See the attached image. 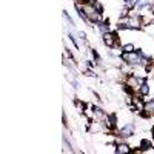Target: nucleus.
Wrapping results in <instances>:
<instances>
[{"label": "nucleus", "mask_w": 154, "mask_h": 154, "mask_svg": "<svg viewBox=\"0 0 154 154\" xmlns=\"http://www.w3.org/2000/svg\"><path fill=\"white\" fill-rule=\"evenodd\" d=\"M122 59L126 60L128 63H140L142 59H140V54H134V53H123Z\"/></svg>", "instance_id": "1"}, {"label": "nucleus", "mask_w": 154, "mask_h": 154, "mask_svg": "<svg viewBox=\"0 0 154 154\" xmlns=\"http://www.w3.org/2000/svg\"><path fill=\"white\" fill-rule=\"evenodd\" d=\"M140 146H142V149H149L151 148V142L149 140H142V142H140Z\"/></svg>", "instance_id": "6"}, {"label": "nucleus", "mask_w": 154, "mask_h": 154, "mask_svg": "<svg viewBox=\"0 0 154 154\" xmlns=\"http://www.w3.org/2000/svg\"><path fill=\"white\" fill-rule=\"evenodd\" d=\"M116 151H117V152H128V151H130V146L125 145V143H122V145L117 146V149H116Z\"/></svg>", "instance_id": "5"}, {"label": "nucleus", "mask_w": 154, "mask_h": 154, "mask_svg": "<svg viewBox=\"0 0 154 154\" xmlns=\"http://www.w3.org/2000/svg\"><path fill=\"white\" fill-rule=\"evenodd\" d=\"M103 42L108 48H114L116 46V42H117V35L116 34H109V32H105L103 34Z\"/></svg>", "instance_id": "2"}, {"label": "nucleus", "mask_w": 154, "mask_h": 154, "mask_svg": "<svg viewBox=\"0 0 154 154\" xmlns=\"http://www.w3.org/2000/svg\"><path fill=\"white\" fill-rule=\"evenodd\" d=\"M152 136H154V128H152Z\"/></svg>", "instance_id": "10"}, {"label": "nucleus", "mask_w": 154, "mask_h": 154, "mask_svg": "<svg viewBox=\"0 0 154 154\" xmlns=\"http://www.w3.org/2000/svg\"><path fill=\"white\" fill-rule=\"evenodd\" d=\"M68 80H69V82L74 85V88H79V83H77V80L74 79V77H69V75H68Z\"/></svg>", "instance_id": "8"}, {"label": "nucleus", "mask_w": 154, "mask_h": 154, "mask_svg": "<svg viewBox=\"0 0 154 154\" xmlns=\"http://www.w3.org/2000/svg\"><path fill=\"white\" fill-rule=\"evenodd\" d=\"M79 37L82 38V40H83V42L86 40V35H85V32H79Z\"/></svg>", "instance_id": "9"}, {"label": "nucleus", "mask_w": 154, "mask_h": 154, "mask_svg": "<svg viewBox=\"0 0 154 154\" xmlns=\"http://www.w3.org/2000/svg\"><path fill=\"white\" fill-rule=\"evenodd\" d=\"M133 131H134V125L133 123H130V125H125L122 130H120V134L123 136V137H130L131 134H133Z\"/></svg>", "instance_id": "3"}, {"label": "nucleus", "mask_w": 154, "mask_h": 154, "mask_svg": "<svg viewBox=\"0 0 154 154\" xmlns=\"http://www.w3.org/2000/svg\"><path fill=\"white\" fill-rule=\"evenodd\" d=\"M123 51H125V53H133V51H134V46H133L131 43H128V45L123 46Z\"/></svg>", "instance_id": "7"}, {"label": "nucleus", "mask_w": 154, "mask_h": 154, "mask_svg": "<svg viewBox=\"0 0 154 154\" xmlns=\"http://www.w3.org/2000/svg\"><path fill=\"white\" fill-rule=\"evenodd\" d=\"M140 93L145 94V96L149 93V86H148V83H140Z\"/></svg>", "instance_id": "4"}]
</instances>
